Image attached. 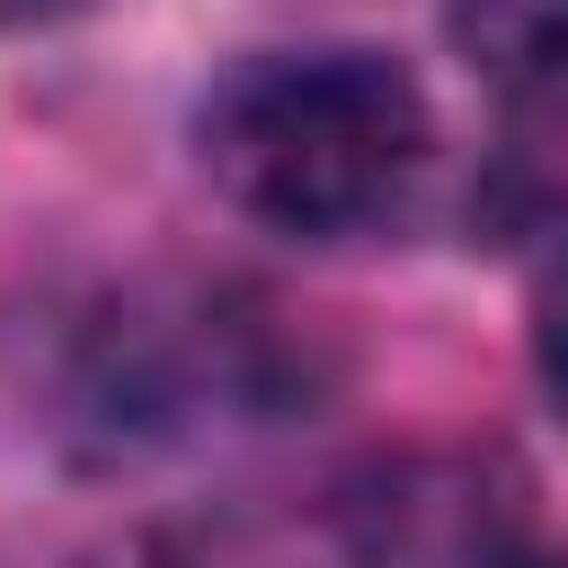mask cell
Instances as JSON below:
<instances>
[{
	"label": "cell",
	"mask_w": 568,
	"mask_h": 568,
	"mask_svg": "<svg viewBox=\"0 0 568 568\" xmlns=\"http://www.w3.org/2000/svg\"><path fill=\"white\" fill-rule=\"evenodd\" d=\"M357 568H535V501L490 446H413L335 501Z\"/></svg>",
	"instance_id": "cell-2"
},
{
	"label": "cell",
	"mask_w": 568,
	"mask_h": 568,
	"mask_svg": "<svg viewBox=\"0 0 568 568\" xmlns=\"http://www.w3.org/2000/svg\"><path fill=\"white\" fill-rule=\"evenodd\" d=\"M112 379V424L134 435H190V424H256L278 402V346H267V313L256 302H190V313H123L101 335Z\"/></svg>",
	"instance_id": "cell-3"
},
{
	"label": "cell",
	"mask_w": 568,
	"mask_h": 568,
	"mask_svg": "<svg viewBox=\"0 0 568 568\" xmlns=\"http://www.w3.org/2000/svg\"><path fill=\"white\" fill-rule=\"evenodd\" d=\"M57 12H79V0H0V34H23V23H57Z\"/></svg>",
	"instance_id": "cell-6"
},
{
	"label": "cell",
	"mask_w": 568,
	"mask_h": 568,
	"mask_svg": "<svg viewBox=\"0 0 568 568\" xmlns=\"http://www.w3.org/2000/svg\"><path fill=\"white\" fill-rule=\"evenodd\" d=\"M201 168L267 234L302 245L379 234L424 179V90L368 45L245 57L201 101Z\"/></svg>",
	"instance_id": "cell-1"
},
{
	"label": "cell",
	"mask_w": 568,
	"mask_h": 568,
	"mask_svg": "<svg viewBox=\"0 0 568 568\" xmlns=\"http://www.w3.org/2000/svg\"><path fill=\"white\" fill-rule=\"evenodd\" d=\"M446 34H457V57L524 123H546V90H557V0H446Z\"/></svg>",
	"instance_id": "cell-4"
},
{
	"label": "cell",
	"mask_w": 568,
	"mask_h": 568,
	"mask_svg": "<svg viewBox=\"0 0 568 568\" xmlns=\"http://www.w3.org/2000/svg\"><path fill=\"white\" fill-rule=\"evenodd\" d=\"M90 568H278V557L256 535H234V524H145V535L101 546Z\"/></svg>",
	"instance_id": "cell-5"
}]
</instances>
